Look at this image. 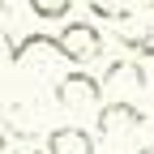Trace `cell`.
<instances>
[{
  "label": "cell",
  "mask_w": 154,
  "mask_h": 154,
  "mask_svg": "<svg viewBox=\"0 0 154 154\" xmlns=\"http://www.w3.org/2000/svg\"><path fill=\"white\" fill-rule=\"evenodd\" d=\"M51 47H56V56H64L73 64H90L103 56V30L90 22H69L51 34Z\"/></svg>",
  "instance_id": "cell-1"
},
{
  "label": "cell",
  "mask_w": 154,
  "mask_h": 154,
  "mask_svg": "<svg viewBox=\"0 0 154 154\" xmlns=\"http://www.w3.org/2000/svg\"><path fill=\"white\" fill-rule=\"evenodd\" d=\"M99 86H103L107 103H137V94L146 90V64L141 60H116L99 77Z\"/></svg>",
  "instance_id": "cell-2"
},
{
  "label": "cell",
  "mask_w": 154,
  "mask_h": 154,
  "mask_svg": "<svg viewBox=\"0 0 154 154\" xmlns=\"http://www.w3.org/2000/svg\"><path fill=\"white\" fill-rule=\"evenodd\" d=\"M141 124H146V116L137 103H103V111H99V133L111 146H124V137H133Z\"/></svg>",
  "instance_id": "cell-3"
},
{
  "label": "cell",
  "mask_w": 154,
  "mask_h": 154,
  "mask_svg": "<svg viewBox=\"0 0 154 154\" xmlns=\"http://www.w3.org/2000/svg\"><path fill=\"white\" fill-rule=\"evenodd\" d=\"M56 103L60 107H94V103H103V86H99L94 73L69 69L60 82H56Z\"/></svg>",
  "instance_id": "cell-4"
},
{
  "label": "cell",
  "mask_w": 154,
  "mask_h": 154,
  "mask_svg": "<svg viewBox=\"0 0 154 154\" xmlns=\"http://www.w3.org/2000/svg\"><path fill=\"white\" fill-rule=\"evenodd\" d=\"M47 154H94V137L86 128H73V124L51 128L47 133Z\"/></svg>",
  "instance_id": "cell-5"
},
{
  "label": "cell",
  "mask_w": 154,
  "mask_h": 154,
  "mask_svg": "<svg viewBox=\"0 0 154 154\" xmlns=\"http://www.w3.org/2000/svg\"><path fill=\"white\" fill-rule=\"evenodd\" d=\"M86 5L99 22H124V17H133L137 0H86Z\"/></svg>",
  "instance_id": "cell-6"
},
{
  "label": "cell",
  "mask_w": 154,
  "mask_h": 154,
  "mask_svg": "<svg viewBox=\"0 0 154 154\" xmlns=\"http://www.w3.org/2000/svg\"><path fill=\"white\" fill-rule=\"evenodd\" d=\"M34 17H43V22H60V17H69L73 0H26Z\"/></svg>",
  "instance_id": "cell-7"
},
{
  "label": "cell",
  "mask_w": 154,
  "mask_h": 154,
  "mask_svg": "<svg viewBox=\"0 0 154 154\" xmlns=\"http://www.w3.org/2000/svg\"><path fill=\"white\" fill-rule=\"evenodd\" d=\"M120 43L128 47V51H137V56H146V60H150V56H154V34L141 26V30H124L120 34Z\"/></svg>",
  "instance_id": "cell-8"
},
{
  "label": "cell",
  "mask_w": 154,
  "mask_h": 154,
  "mask_svg": "<svg viewBox=\"0 0 154 154\" xmlns=\"http://www.w3.org/2000/svg\"><path fill=\"white\" fill-rule=\"evenodd\" d=\"M5 141H9V128H5V124H0V150H5Z\"/></svg>",
  "instance_id": "cell-9"
},
{
  "label": "cell",
  "mask_w": 154,
  "mask_h": 154,
  "mask_svg": "<svg viewBox=\"0 0 154 154\" xmlns=\"http://www.w3.org/2000/svg\"><path fill=\"white\" fill-rule=\"evenodd\" d=\"M9 5H13V0H0V13H9Z\"/></svg>",
  "instance_id": "cell-10"
},
{
  "label": "cell",
  "mask_w": 154,
  "mask_h": 154,
  "mask_svg": "<svg viewBox=\"0 0 154 154\" xmlns=\"http://www.w3.org/2000/svg\"><path fill=\"white\" fill-rule=\"evenodd\" d=\"M26 154H38V150H26Z\"/></svg>",
  "instance_id": "cell-11"
},
{
  "label": "cell",
  "mask_w": 154,
  "mask_h": 154,
  "mask_svg": "<svg viewBox=\"0 0 154 154\" xmlns=\"http://www.w3.org/2000/svg\"><path fill=\"white\" fill-rule=\"evenodd\" d=\"M150 5H154V0H150Z\"/></svg>",
  "instance_id": "cell-12"
}]
</instances>
